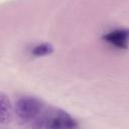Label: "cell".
<instances>
[{"label":"cell","mask_w":129,"mask_h":129,"mask_svg":"<svg viewBox=\"0 0 129 129\" xmlns=\"http://www.w3.org/2000/svg\"><path fill=\"white\" fill-rule=\"evenodd\" d=\"M43 105L35 97L24 96L17 100L15 105V114L19 121L28 123L37 119L42 112Z\"/></svg>","instance_id":"1"},{"label":"cell","mask_w":129,"mask_h":129,"mask_svg":"<svg viewBox=\"0 0 129 129\" xmlns=\"http://www.w3.org/2000/svg\"><path fill=\"white\" fill-rule=\"evenodd\" d=\"M41 126L45 129H76L78 122L68 112L57 109L41 119Z\"/></svg>","instance_id":"2"},{"label":"cell","mask_w":129,"mask_h":129,"mask_svg":"<svg viewBox=\"0 0 129 129\" xmlns=\"http://www.w3.org/2000/svg\"><path fill=\"white\" fill-rule=\"evenodd\" d=\"M128 38L129 32L127 29H116L108 32L103 36V39L106 42L120 49H127Z\"/></svg>","instance_id":"3"},{"label":"cell","mask_w":129,"mask_h":129,"mask_svg":"<svg viewBox=\"0 0 129 129\" xmlns=\"http://www.w3.org/2000/svg\"><path fill=\"white\" fill-rule=\"evenodd\" d=\"M12 117V104L9 97L0 92V123L10 121Z\"/></svg>","instance_id":"4"},{"label":"cell","mask_w":129,"mask_h":129,"mask_svg":"<svg viewBox=\"0 0 129 129\" xmlns=\"http://www.w3.org/2000/svg\"><path fill=\"white\" fill-rule=\"evenodd\" d=\"M54 50V47L51 43H48V42H43V43H40V44H37L35 45L32 50H31V53L34 55V56H44V55H49L53 52Z\"/></svg>","instance_id":"5"}]
</instances>
